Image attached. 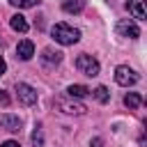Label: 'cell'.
Returning a JSON list of instances; mask_svg holds the SVG:
<instances>
[{
  "mask_svg": "<svg viewBox=\"0 0 147 147\" xmlns=\"http://www.w3.org/2000/svg\"><path fill=\"white\" fill-rule=\"evenodd\" d=\"M41 60H44V64H57V62H62V53L55 48H44Z\"/></svg>",
  "mask_w": 147,
  "mask_h": 147,
  "instance_id": "obj_10",
  "label": "cell"
},
{
  "mask_svg": "<svg viewBox=\"0 0 147 147\" xmlns=\"http://www.w3.org/2000/svg\"><path fill=\"white\" fill-rule=\"evenodd\" d=\"M5 69H7V64H5V60H2V55H0V76L5 74Z\"/></svg>",
  "mask_w": 147,
  "mask_h": 147,
  "instance_id": "obj_21",
  "label": "cell"
},
{
  "mask_svg": "<svg viewBox=\"0 0 147 147\" xmlns=\"http://www.w3.org/2000/svg\"><path fill=\"white\" fill-rule=\"evenodd\" d=\"M90 145H92V147H103V140H101V138H94Z\"/></svg>",
  "mask_w": 147,
  "mask_h": 147,
  "instance_id": "obj_20",
  "label": "cell"
},
{
  "mask_svg": "<svg viewBox=\"0 0 147 147\" xmlns=\"http://www.w3.org/2000/svg\"><path fill=\"white\" fill-rule=\"evenodd\" d=\"M115 30H117L119 37H129V39H138V37H140V28H138L131 18H122Z\"/></svg>",
  "mask_w": 147,
  "mask_h": 147,
  "instance_id": "obj_6",
  "label": "cell"
},
{
  "mask_svg": "<svg viewBox=\"0 0 147 147\" xmlns=\"http://www.w3.org/2000/svg\"><path fill=\"white\" fill-rule=\"evenodd\" d=\"M76 69L80 71V74H85V76H90V78H94V76H99V62L92 57V55H87V53H80L78 57H76Z\"/></svg>",
  "mask_w": 147,
  "mask_h": 147,
  "instance_id": "obj_2",
  "label": "cell"
},
{
  "mask_svg": "<svg viewBox=\"0 0 147 147\" xmlns=\"http://www.w3.org/2000/svg\"><path fill=\"white\" fill-rule=\"evenodd\" d=\"M9 5H14V7H18V9H28V7L39 5V0H9Z\"/></svg>",
  "mask_w": 147,
  "mask_h": 147,
  "instance_id": "obj_17",
  "label": "cell"
},
{
  "mask_svg": "<svg viewBox=\"0 0 147 147\" xmlns=\"http://www.w3.org/2000/svg\"><path fill=\"white\" fill-rule=\"evenodd\" d=\"M126 7H129V11H131V16H133V18H138V21H145V18H147L145 0H129V2H126Z\"/></svg>",
  "mask_w": 147,
  "mask_h": 147,
  "instance_id": "obj_8",
  "label": "cell"
},
{
  "mask_svg": "<svg viewBox=\"0 0 147 147\" xmlns=\"http://www.w3.org/2000/svg\"><path fill=\"white\" fill-rule=\"evenodd\" d=\"M0 126L7 129V131H11V133H18L21 126H23V122H21L18 115H0Z\"/></svg>",
  "mask_w": 147,
  "mask_h": 147,
  "instance_id": "obj_7",
  "label": "cell"
},
{
  "mask_svg": "<svg viewBox=\"0 0 147 147\" xmlns=\"http://www.w3.org/2000/svg\"><path fill=\"white\" fill-rule=\"evenodd\" d=\"M32 145H34V147H41V145H44V133H41V126H39V124H37L34 131H32Z\"/></svg>",
  "mask_w": 147,
  "mask_h": 147,
  "instance_id": "obj_16",
  "label": "cell"
},
{
  "mask_svg": "<svg viewBox=\"0 0 147 147\" xmlns=\"http://www.w3.org/2000/svg\"><path fill=\"white\" fill-rule=\"evenodd\" d=\"M115 83L122 85V87H131V85L138 83V74H136L133 69H129L126 64H119V67L115 69Z\"/></svg>",
  "mask_w": 147,
  "mask_h": 147,
  "instance_id": "obj_4",
  "label": "cell"
},
{
  "mask_svg": "<svg viewBox=\"0 0 147 147\" xmlns=\"http://www.w3.org/2000/svg\"><path fill=\"white\" fill-rule=\"evenodd\" d=\"M85 7V0H62V9L67 14H80Z\"/></svg>",
  "mask_w": 147,
  "mask_h": 147,
  "instance_id": "obj_11",
  "label": "cell"
},
{
  "mask_svg": "<svg viewBox=\"0 0 147 147\" xmlns=\"http://www.w3.org/2000/svg\"><path fill=\"white\" fill-rule=\"evenodd\" d=\"M94 96H96V101H99V103H108V99H110V92H108V87L99 85V87L94 90Z\"/></svg>",
  "mask_w": 147,
  "mask_h": 147,
  "instance_id": "obj_15",
  "label": "cell"
},
{
  "mask_svg": "<svg viewBox=\"0 0 147 147\" xmlns=\"http://www.w3.org/2000/svg\"><path fill=\"white\" fill-rule=\"evenodd\" d=\"M140 103H142V96H140L138 92H129V94L124 96V106H126L129 110H136Z\"/></svg>",
  "mask_w": 147,
  "mask_h": 147,
  "instance_id": "obj_14",
  "label": "cell"
},
{
  "mask_svg": "<svg viewBox=\"0 0 147 147\" xmlns=\"http://www.w3.org/2000/svg\"><path fill=\"white\" fill-rule=\"evenodd\" d=\"M0 147H21V145H18L16 140H7V142H2Z\"/></svg>",
  "mask_w": 147,
  "mask_h": 147,
  "instance_id": "obj_19",
  "label": "cell"
},
{
  "mask_svg": "<svg viewBox=\"0 0 147 147\" xmlns=\"http://www.w3.org/2000/svg\"><path fill=\"white\" fill-rule=\"evenodd\" d=\"M0 106H9V94L5 90H0Z\"/></svg>",
  "mask_w": 147,
  "mask_h": 147,
  "instance_id": "obj_18",
  "label": "cell"
},
{
  "mask_svg": "<svg viewBox=\"0 0 147 147\" xmlns=\"http://www.w3.org/2000/svg\"><path fill=\"white\" fill-rule=\"evenodd\" d=\"M16 96H18V103H23V106L37 103V90L28 83H16Z\"/></svg>",
  "mask_w": 147,
  "mask_h": 147,
  "instance_id": "obj_5",
  "label": "cell"
},
{
  "mask_svg": "<svg viewBox=\"0 0 147 147\" xmlns=\"http://www.w3.org/2000/svg\"><path fill=\"white\" fill-rule=\"evenodd\" d=\"M16 55H18V60H30V57L34 55V44H32L30 39L18 41V46H16Z\"/></svg>",
  "mask_w": 147,
  "mask_h": 147,
  "instance_id": "obj_9",
  "label": "cell"
},
{
  "mask_svg": "<svg viewBox=\"0 0 147 147\" xmlns=\"http://www.w3.org/2000/svg\"><path fill=\"white\" fill-rule=\"evenodd\" d=\"M67 94L71 99H83V96L90 94V87H85V85H69L67 87Z\"/></svg>",
  "mask_w": 147,
  "mask_h": 147,
  "instance_id": "obj_13",
  "label": "cell"
},
{
  "mask_svg": "<svg viewBox=\"0 0 147 147\" xmlns=\"http://www.w3.org/2000/svg\"><path fill=\"white\" fill-rule=\"evenodd\" d=\"M9 25H11V30H16V32H28V21H25V16H21V14H14L11 18H9Z\"/></svg>",
  "mask_w": 147,
  "mask_h": 147,
  "instance_id": "obj_12",
  "label": "cell"
},
{
  "mask_svg": "<svg viewBox=\"0 0 147 147\" xmlns=\"http://www.w3.org/2000/svg\"><path fill=\"white\" fill-rule=\"evenodd\" d=\"M51 37H53L57 44H62V46H71V44H76V41L80 39V30L71 28L69 23H55V25L51 28Z\"/></svg>",
  "mask_w": 147,
  "mask_h": 147,
  "instance_id": "obj_1",
  "label": "cell"
},
{
  "mask_svg": "<svg viewBox=\"0 0 147 147\" xmlns=\"http://www.w3.org/2000/svg\"><path fill=\"white\" fill-rule=\"evenodd\" d=\"M55 106L62 110V113H67V115H85V103H80V101H76V99H67V96H57L55 99Z\"/></svg>",
  "mask_w": 147,
  "mask_h": 147,
  "instance_id": "obj_3",
  "label": "cell"
}]
</instances>
